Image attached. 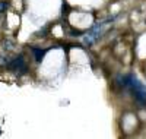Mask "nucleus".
Listing matches in <instances>:
<instances>
[{
    "mask_svg": "<svg viewBox=\"0 0 146 139\" xmlns=\"http://www.w3.org/2000/svg\"><path fill=\"white\" fill-rule=\"evenodd\" d=\"M118 82L121 86L131 91V94L135 95L139 104L146 106V85H143L135 75H124L118 79Z\"/></svg>",
    "mask_w": 146,
    "mask_h": 139,
    "instance_id": "1",
    "label": "nucleus"
},
{
    "mask_svg": "<svg viewBox=\"0 0 146 139\" xmlns=\"http://www.w3.org/2000/svg\"><path fill=\"white\" fill-rule=\"evenodd\" d=\"M108 21H111V19H108ZM100 22V23H95L94 27L91 28V31L85 35V38H83V43L85 45H92L98 38H101V35L104 34V28H105V23L108 22Z\"/></svg>",
    "mask_w": 146,
    "mask_h": 139,
    "instance_id": "2",
    "label": "nucleus"
},
{
    "mask_svg": "<svg viewBox=\"0 0 146 139\" xmlns=\"http://www.w3.org/2000/svg\"><path fill=\"white\" fill-rule=\"evenodd\" d=\"M7 67L12 69V70H16V72H22V73H25V72H27L25 60H23L22 56H16V57L7 65Z\"/></svg>",
    "mask_w": 146,
    "mask_h": 139,
    "instance_id": "3",
    "label": "nucleus"
},
{
    "mask_svg": "<svg viewBox=\"0 0 146 139\" xmlns=\"http://www.w3.org/2000/svg\"><path fill=\"white\" fill-rule=\"evenodd\" d=\"M32 51H34V54H35V59H36V61H41V60H42V57H44V53H45V50L34 48Z\"/></svg>",
    "mask_w": 146,
    "mask_h": 139,
    "instance_id": "4",
    "label": "nucleus"
},
{
    "mask_svg": "<svg viewBox=\"0 0 146 139\" xmlns=\"http://www.w3.org/2000/svg\"><path fill=\"white\" fill-rule=\"evenodd\" d=\"M7 5H9V3L5 2V0H3V2H0V12H3V10L7 7Z\"/></svg>",
    "mask_w": 146,
    "mask_h": 139,
    "instance_id": "5",
    "label": "nucleus"
}]
</instances>
